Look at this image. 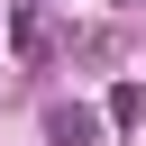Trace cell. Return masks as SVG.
<instances>
[{
  "mask_svg": "<svg viewBox=\"0 0 146 146\" xmlns=\"http://www.w3.org/2000/svg\"><path fill=\"white\" fill-rule=\"evenodd\" d=\"M110 128H146V82H119L110 91Z\"/></svg>",
  "mask_w": 146,
  "mask_h": 146,
  "instance_id": "obj_2",
  "label": "cell"
},
{
  "mask_svg": "<svg viewBox=\"0 0 146 146\" xmlns=\"http://www.w3.org/2000/svg\"><path fill=\"white\" fill-rule=\"evenodd\" d=\"M46 137H55V146H100V119H91L82 100H46Z\"/></svg>",
  "mask_w": 146,
  "mask_h": 146,
  "instance_id": "obj_1",
  "label": "cell"
},
{
  "mask_svg": "<svg viewBox=\"0 0 146 146\" xmlns=\"http://www.w3.org/2000/svg\"><path fill=\"white\" fill-rule=\"evenodd\" d=\"M119 9H137V0H119Z\"/></svg>",
  "mask_w": 146,
  "mask_h": 146,
  "instance_id": "obj_3",
  "label": "cell"
}]
</instances>
